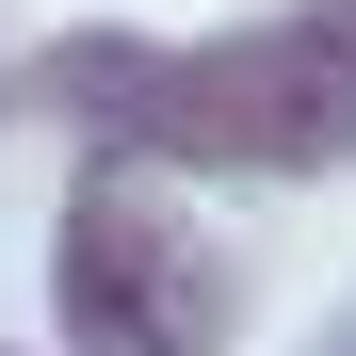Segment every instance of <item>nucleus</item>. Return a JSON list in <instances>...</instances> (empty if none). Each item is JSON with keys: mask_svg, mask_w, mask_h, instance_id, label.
Wrapping results in <instances>:
<instances>
[{"mask_svg": "<svg viewBox=\"0 0 356 356\" xmlns=\"http://www.w3.org/2000/svg\"><path fill=\"white\" fill-rule=\"evenodd\" d=\"M49 113H81L113 162H340L356 146V0L211 33V49H146V33H81L33 65Z\"/></svg>", "mask_w": 356, "mask_h": 356, "instance_id": "nucleus-1", "label": "nucleus"}, {"mask_svg": "<svg viewBox=\"0 0 356 356\" xmlns=\"http://www.w3.org/2000/svg\"><path fill=\"white\" fill-rule=\"evenodd\" d=\"M49 308H65V356H211V275L162 227V195L97 178L49 243Z\"/></svg>", "mask_w": 356, "mask_h": 356, "instance_id": "nucleus-2", "label": "nucleus"}]
</instances>
